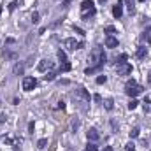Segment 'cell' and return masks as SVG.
Here are the masks:
<instances>
[{"instance_id":"6da1fadb","label":"cell","mask_w":151,"mask_h":151,"mask_svg":"<svg viewBox=\"0 0 151 151\" xmlns=\"http://www.w3.org/2000/svg\"><path fill=\"white\" fill-rule=\"evenodd\" d=\"M107 62V56L104 53L102 47H93V51L90 53V63L91 67H104Z\"/></svg>"},{"instance_id":"7a4b0ae2","label":"cell","mask_w":151,"mask_h":151,"mask_svg":"<svg viewBox=\"0 0 151 151\" xmlns=\"http://www.w3.org/2000/svg\"><path fill=\"white\" fill-rule=\"evenodd\" d=\"M95 14H97V9H95L93 2H91V0H84V2L81 4V19L90 21V18H93Z\"/></svg>"},{"instance_id":"3957f363","label":"cell","mask_w":151,"mask_h":151,"mask_svg":"<svg viewBox=\"0 0 151 151\" xmlns=\"http://www.w3.org/2000/svg\"><path fill=\"white\" fill-rule=\"evenodd\" d=\"M142 90H144V88H142L141 84H137L134 79H132V81H128V83L125 84V93H127L128 97H132V99H135L139 93H142Z\"/></svg>"},{"instance_id":"277c9868","label":"cell","mask_w":151,"mask_h":151,"mask_svg":"<svg viewBox=\"0 0 151 151\" xmlns=\"http://www.w3.org/2000/svg\"><path fill=\"white\" fill-rule=\"evenodd\" d=\"M72 97H74L79 104H88L91 100V97H90V93H88V90L84 86H79L74 93H72Z\"/></svg>"},{"instance_id":"5b68a950","label":"cell","mask_w":151,"mask_h":151,"mask_svg":"<svg viewBox=\"0 0 151 151\" xmlns=\"http://www.w3.org/2000/svg\"><path fill=\"white\" fill-rule=\"evenodd\" d=\"M63 46H65L67 49H70V51H76V49L84 47V44H83V42H77L76 39H65V40H63Z\"/></svg>"},{"instance_id":"8992f818","label":"cell","mask_w":151,"mask_h":151,"mask_svg":"<svg viewBox=\"0 0 151 151\" xmlns=\"http://www.w3.org/2000/svg\"><path fill=\"white\" fill-rule=\"evenodd\" d=\"M35 86H37V79H35V77L28 76V77L23 79V90H25V91H32Z\"/></svg>"},{"instance_id":"52a82bcc","label":"cell","mask_w":151,"mask_h":151,"mask_svg":"<svg viewBox=\"0 0 151 151\" xmlns=\"http://www.w3.org/2000/svg\"><path fill=\"white\" fill-rule=\"evenodd\" d=\"M116 72H118V76H128L130 72H132V65L127 63V62L118 63V65H116Z\"/></svg>"},{"instance_id":"ba28073f","label":"cell","mask_w":151,"mask_h":151,"mask_svg":"<svg viewBox=\"0 0 151 151\" xmlns=\"http://www.w3.org/2000/svg\"><path fill=\"white\" fill-rule=\"evenodd\" d=\"M86 137H88V141L90 142H97V141H100V134H99V130L97 128H88V132H86Z\"/></svg>"},{"instance_id":"9c48e42d","label":"cell","mask_w":151,"mask_h":151,"mask_svg":"<svg viewBox=\"0 0 151 151\" xmlns=\"http://www.w3.org/2000/svg\"><path fill=\"white\" fill-rule=\"evenodd\" d=\"M37 69L40 72H47V70L53 69V62H49V60H40L39 65H37Z\"/></svg>"},{"instance_id":"30bf717a","label":"cell","mask_w":151,"mask_h":151,"mask_svg":"<svg viewBox=\"0 0 151 151\" xmlns=\"http://www.w3.org/2000/svg\"><path fill=\"white\" fill-rule=\"evenodd\" d=\"M113 16L116 18V19H119V18L123 16V2H118V4L113 7Z\"/></svg>"},{"instance_id":"8fae6325","label":"cell","mask_w":151,"mask_h":151,"mask_svg":"<svg viewBox=\"0 0 151 151\" xmlns=\"http://www.w3.org/2000/svg\"><path fill=\"white\" fill-rule=\"evenodd\" d=\"M106 46L111 47V49L118 47V39L114 37V35H107V37H106Z\"/></svg>"},{"instance_id":"7c38bea8","label":"cell","mask_w":151,"mask_h":151,"mask_svg":"<svg viewBox=\"0 0 151 151\" xmlns=\"http://www.w3.org/2000/svg\"><path fill=\"white\" fill-rule=\"evenodd\" d=\"M12 72H14L16 76H23V72H25V63H21V62H19V63H16V65H14V69H12Z\"/></svg>"},{"instance_id":"4fadbf2b","label":"cell","mask_w":151,"mask_h":151,"mask_svg":"<svg viewBox=\"0 0 151 151\" xmlns=\"http://www.w3.org/2000/svg\"><path fill=\"white\" fill-rule=\"evenodd\" d=\"M146 55H148V49H146L144 46L137 47V53H135V56H137L139 60H144V58H146Z\"/></svg>"},{"instance_id":"5bb4252c","label":"cell","mask_w":151,"mask_h":151,"mask_svg":"<svg viewBox=\"0 0 151 151\" xmlns=\"http://www.w3.org/2000/svg\"><path fill=\"white\" fill-rule=\"evenodd\" d=\"M56 56H58V60L62 62V65H63V63H69V62H67V55H65V51H62V49H58V53H56Z\"/></svg>"},{"instance_id":"9a60e30c","label":"cell","mask_w":151,"mask_h":151,"mask_svg":"<svg viewBox=\"0 0 151 151\" xmlns=\"http://www.w3.org/2000/svg\"><path fill=\"white\" fill-rule=\"evenodd\" d=\"M123 5H127V9H128V12H130V14H134V11H135V5H134V0H125V2H123Z\"/></svg>"},{"instance_id":"2e32d148","label":"cell","mask_w":151,"mask_h":151,"mask_svg":"<svg viewBox=\"0 0 151 151\" xmlns=\"http://www.w3.org/2000/svg\"><path fill=\"white\" fill-rule=\"evenodd\" d=\"M104 107H106L107 111H113L114 109V100L113 99H106V100H104Z\"/></svg>"},{"instance_id":"e0dca14e","label":"cell","mask_w":151,"mask_h":151,"mask_svg":"<svg viewBox=\"0 0 151 151\" xmlns=\"http://www.w3.org/2000/svg\"><path fill=\"white\" fill-rule=\"evenodd\" d=\"M142 39H144L146 42H150V44H151V27H148V28L142 32Z\"/></svg>"},{"instance_id":"ac0fdd59","label":"cell","mask_w":151,"mask_h":151,"mask_svg":"<svg viewBox=\"0 0 151 151\" xmlns=\"http://www.w3.org/2000/svg\"><path fill=\"white\" fill-rule=\"evenodd\" d=\"M46 146H47V139H39L37 141V148L39 150H44Z\"/></svg>"},{"instance_id":"d6986e66","label":"cell","mask_w":151,"mask_h":151,"mask_svg":"<svg viewBox=\"0 0 151 151\" xmlns=\"http://www.w3.org/2000/svg\"><path fill=\"white\" fill-rule=\"evenodd\" d=\"M104 32H106L107 35H114V34H116V28H114L113 25H109V27H106V28H104Z\"/></svg>"},{"instance_id":"ffe728a7","label":"cell","mask_w":151,"mask_h":151,"mask_svg":"<svg viewBox=\"0 0 151 151\" xmlns=\"http://www.w3.org/2000/svg\"><path fill=\"white\" fill-rule=\"evenodd\" d=\"M137 106H139V102H137V100H135V99H132V100H130V102H128V109H130V111H132V109H135V107H137Z\"/></svg>"},{"instance_id":"44dd1931","label":"cell","mask_w":151,"mask_h":151,"mask_svg":"<svg viewBox=\"0 0 151 151\" xmlns=\"http://www.w3.org/2000/svg\"><path fill=\"white\" fill-rule=\"evenodd\" d=\"M86 151H99V148H97V144H95V142H88Z\"/></svg>"},{"instance_id":"7402d4cb","label":"cell","mask_w":151,"mask_h":151,"mask_svg":"<svg viewBox=\"0 0 151 151\" xmlns=\"http://www.w3.org/2000/svg\"><path fill=\"white\" fill-rule=\"evenodd\" d=\"M69 70H70V63H63L60 67V72H69Z\"/></svg>"},{"instance_id":"603a6c76","label":"cell","mask_w":151,"mask_h":151,"mask_svg":"<svg viewBox=\"0 0 151 151\" xmlns=\"http://www.w3.org/2000/svg\"><path fill=\"white\" fill-rule=\"evenodd\" d=\"M135 137H139V128H137V127L130 132V139H135Z\"/></svg>"},{"instance_id":"cb8c5ba5","label":"cell","mask_w":151,"mask_h":151,"mask_svg":"<svg viewBox=\"0 0 151 151\" xmlns=\"http://www.w3.org/2000/svg\"><path fill=\"white\" fill-rule=\"evenodd\" d=\"M55 77H56V74H55V72H47V74L44 76V79H46V81H53Z\"/></svg>"},{"instance_id":"d4e9b609","label":"cell","mask_w":151,"mask_h":151,"mask_svg":"<svg viewBox=\"0 0 151 151\" xmlns=\"http://www.w3.org/2000/svg\"><path fill=\"white\" fill-rule=\"evenodd\" d=\"M106 81H107V77H106V76H99V77H97V84H104Z\"/></svg>"},{"instance_id":"484cf974","label":"cell","mask_w":151,"mask_h":151,"mask_svg":"<svg viewBox=\"0 0 151 151\" xmlns=\"http://www.w3.org/2000/svg\"><path fill=\"white\" fill-rule=\"evenodd\" d=\"M74 30H76V34H79V35H86V34H84V30H83V28H79V27H76V25H74Z\"/></svg>"},{"instance_id":"4316f807","label":"cell","mask_w":151,"mask_h":151,"mask_svg":"<svg viewBox=\"0 0 151 151\" xmlns=\"http://www.w3.org/2000/svg\"><path fill=\"white\" fill-rule=\"evenodd\" d=\"M125 150H127V151H135V146L130 142V144H127V146H125Z\"/></svg>"},{"instance_id":"83f0119b","label":"cell","mask_w":151,"mask_h":151,"mask_svg":"<svg viewBox=\"0 0 151 151\" xmlns=\"http://www.w3.org/2000/svg\"><path fill=\"white\" fill-rule=\"evenodd\" d=\"M16 7H18V2H11L9 4V11H14Z\"/></svg>"},{"instance_id":"f1b7e54d","label":"cell","mask_w":151,"mask_h":151,"mask_svg":"<svg viewBox=\"0 0 151 151\" xmlns=\"http://www.w3.org/2000/svg\"><path fill=\"white\" fill-rule=\"evenodd\" d=\"M34 128H35V125H34V121H30V123H28V132L34 134Z\"/></svg>"},{"instance_id":"f546056e","label":"cell","mask_w":151,"mask_h":151,"mask_svg":"<svg viewBox=\"0 0 151 151\" xmlns=\"http://www.w3.org/2000/svg\"><path fill=\"white\" fill-rule=\"evenodd\" d=\"M32 21H34V23H39V12H34V14H32Z\"/></svg>"},{"instance_id":"4dcf8cb0","label":"cell","mask_w":151,"mask_h":151,"mask_svg":"<svg viewBox=\"0 0 151 151\" xmlns=\"http://www.w3.org/2000/svg\"><path fill=\"white\" fill-rule=\"evenodd\" d=\"M77 127H79V121H77V119H74V121H72V130H77Z\"/></svg>"},{"instance_id":"1f68e13d","label":"cell","mask_w":151,"mask_h":151,"mask_svg":"<svg viewBox=\"0 0 151 151\" xmlns=\"http://www.w3.org/2000/svg\"><path fill=\"white\" fill-rule=\"evenodd\" d=\"M70 2H72V0H63V2H62V5H63V7H69V5H70Z\"/></svg>"},{"instance_id":"d6a6232c","label":"cell","mask_w":151,"mask_h":151,"mask_svg":"<svg viewBox=\"0 0 151 151\" xmlns=\"http://www.w3.org/2000/svg\"><path fill=\"white\" fill-rule=\"evenodd\" d=\"M93 100H95V102H102V97H100V95H95Z\"/></svg>"},{"instance_id":"836d02e7","label":"cell","mask_w":151,"mask_h":151,"mask_svg":"<svg viewBox=\"0 0 151 151\" xmlns=\"http://www.w3.org/2000/svg\"><path fill=\"white\" fill-rule=\"evenodd\" d=\"M58 107H60V109H65V104H63V102L60 100V102H58Z\"/></svg>"},{"instance_id":"e575fe53","label":"cell","mask_w":151,"mask_h":151,"mask_svg":"<svg viewBox=\"0 0 151 151\" xmlns=\"http://www.w3.org/2000/svg\"><path fill=\"white\" fill-rule=\"evenodd\" d=\"M104 151H113V148H111V146H106V148H104Z\"/></svg>"},{"instance_id":"d590c367","label":"cell","mask_w":151,"mask_h":151,"mask_svg":"<svg viewBox=\"0 0 151 151\" xmlns=\"http://www.w3.org/2000/svg\"><path fill=\"white\" fill-rule=\"evenodd\" d=\"M148 79H150V83H151V72H150V74H148Z\"/></svg>"},{"instance_id":"8d00e7d4","label":"cell","mask_w":151,"mask_h":151,"mask_svg":"<svg viewBox=\"0 0 151 151\" xmlns=\"http://www.w3.org/2000/svg\"><path fill=\"white\" fill-rule=\"evenodd\" d=\"M99 2H102V4H104V2H107V0H99Z\"/></svg>"},{"instance_id":"74e56055","label":"cell","mask_w":151,"mask_h":151,"mask_svg":"<svg viewBox=\"0 0 151 151\" xmlns=\"http://www.w3.org/2000/svg\"><path fill=\"white\" fill-rule=\"evenodd\" d=\"M0 14H2V5H0Z\"/></svg>"},{"instance_id":"f35d334b","label":"cell","mask_w":151,"mask_h":151,"mask_svg":"<svg viewBox=\"0 0 151 151\" xmlns=\"http://www.w3.org/2000/svg\"><path fill=\"white\" fill-rule=\"evenodd\" d=\"M141 2H146V0H141Z\"/></svg>"}]
</instances>
